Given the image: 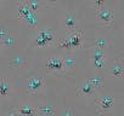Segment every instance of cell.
<instances>
[{
    "instance_id": "cell-23",
    "label": "cell",
    "mask_w": 124,
    "mask_h": 116,
    "mask_svg": "<svg viewBox=\"0 0 124 116\" xmlns=\"http://www.w3.org/2000/svg\"><path fill=\"white\" fill-rule=\"evenodd\" d=\"M105 4H106L105 0H96V1H94V5L96 6L97 10H99V9H102V7L105 6Z\"/></svg>"
},
{
    "instance_id": "cell-2",
    "label": "cell",
    "mask_w": 124,
    "mask_h": 116,
    "mask_svg": "<svg viewBox=\"0 0 124 116\" xmlns=\"http://www.w3.org/2000/svg\"><path fill=\"white\" fill-rule=\"evenodd\" d=\"M54 38H55V34L50 29H41L35 38V45L39 47L47 46L54 40Z\"/></svg>"
},
{
    "instance_id": "cell-24",
    "label": "cell",
    "mask_w": 124,
    "mask_h": 116,
    "mask_svg": "<svg viewBox=\"0 0 124 116\" xmlns=\"http://www.w3.org/2000/svg\"><path fill=\"white\" fill-rule=\"evenodd\" d=\"M9 35V33H8V30L6 29H4V28H0V41H3L6 36Z\"/></svg>"
},
{
    "instance_id": "cell-19",
    "label": "cell",
    "mask_w": 124,
    "mask_h": 116,
    "mask_svg": "<svg viewBox=\"0 0 124 116\" xmlns=\"http://www.w3.org/2000/svg\"><path fill=\"white\" fill-rule=\"evenodd\" d=\"M74 63H76V58H74L73 56H67L66 58H63V65H65V68H67V69L72 68V67L74 65Z\"/></svg>"
},
{
    "instance_id": "cell-21",
    "label": "cell",
    "mask_w": 124,
    "mask_h": 116,
    "mask_svg": "<svg viewBox=\"0 0 124 116\" xmlns=\"http://www.w3.org/2000/svg\"><path fill=\"white\" fill-rule=\"evenodd\" d=\"M93 64H94L95 68L100 69V68H103L105 67L106 62H105V59H96V61H93Z\"/></svg>"
},
{
    "instance_id": "cell-17",
    "label": "cell",
    "mask_w": 124,
    "mask_h": 116,
    "mask_svg": "<svg viewBox=\"0 0 124 116\" xmlns=\"http://www.w3.org/2000/svg\"><path fill=\"white\" fill-rule=\"evenodd\" d=\"M106 46H107V39H106V38H97V39L95 40V45H94L95 48L105 50Z\"/></svg>"
},
{
    "instance_id": "cell-15",
    "label": "cell",
    "mask_w": 124,
    "mask_h": 116,
    "mask_svg": "<svg viewBox=\"0 0 124 116\" xmlns=\"http://www.w3.org/2000/svg\"><path fill=\"white\" fill-rule=\"evenodd\" d=\"M88 81H89L95 88H96V87H101V86L103 85V79L100 77V76H97V75H94V76L89 77Z\"/></svg>"
},
{
    "instance_id": "cell-6",
    "label": "cell",
    "mask_w": 124,
    "mask_h": 116,
    "mask_svg": "<svg viewBox=\"0 0 124 116\" xmlns=\"http://www.w3.org/2000/svg\"><path fill=\"white\" fill-rule=\"evenodd\" d=\"M96 15H97V17H99L103 23H106V24H108V23L112 21V18H113V12H112L109 9H106V7H102V9L96 10Z\"/></svg>"
},
{
    "instance_id": "cell-25",
    "label": "cell",
    "mask_w": 124,
    "mask_h": 116,
    "mask_svg": "<svg viewBox=\"0 0 124 116\" xmlns=\"http://www.w3.org/2000/svg\"><path fill=\"white\" fill-rule=\"evenodd\" d=\"M6 116H20V114L17 112V111H11L10 114H8Z\"/></svg>"
},
{
    "instance_id": "cell-9",
    "label": "cell",
    "mask_w": 124,
    "mask_h": 116,
    "mask_svg": "<svg viewBox=\"0 0 124 116\" xmlns=\"http://www.w3.org/2000/svg\"><path fill=\"white\" fill-rule=\"evenodd\" d=\"M17 12H18V16L22 17V18L28 16L32 12L31 9H29L28 1H18V4H17Z\"/></svg>"
},
{
    "instance_id": "cell-3",
    "label": "cell",
    "mask_w": 124,
    "mask_h": 116,
    "mask_svg": "<svg viewBox=\"0 0 124 116\" xmlns=\"http://www.w3.org/2000/svg\"><path fill=\"white\" fill-rule=\"evenodd\" d=\"M43 85H44V79L40 77V76H32L26 82L27 90L29 92H37V91H39L43 87Z\"/></svg>"
},
{
    "instance_id": "cell-12",
    "label": "cell",
    "mask_w": 124,
    "mask_h": 116,
    "mask_svg": "<svg viewBox=\"0 0 124 116\" xmlns=\"http://www.w3.org/2000/svg\"><path fill=\"white\" fill-rule=\"evenodd\" d=\"M111 74L113 76H122V75H124V65L120 62L116 61L113 67H112V69H111Z\"/></svg>"
},
{
    "instance_id": "cell-10",
    "label": "cell",
    "mask_w": 124,
    "mask_h": 116,
    "mask_svg": "<svg viewBox=\"0 0 124 116\" xmlns=\"http://www.w3.org/2000/svg\"><path fill=\"white\" fill-rule=\"evenodd\" d=\"M37 111L41 115H45V116H51L54 112H55V108L49 104V103H43L40 104L38 108H37Z\"/></svg>"
},
{
    "instance_id": "cell-11",
    "label": "cell",
    "mask_w": 124,
    "mask_h": 116,
    "mask_svg": "<svg viewBox=\"0 0 124 116\" xmlns=\"http://www.w3.org/2000/svg\"><path fill=\"white\" fill-rule=\"evenodd\" d=\"M63 22H65V26H66V28H67L68 30H73V28H74L76 24H77V17H76V15H74L73 12H68V13L65 16Z\"/></svg>"
},
{
    "instance_id": "cell-5",
    "label": "cell",
    "mask_w": 124,
    "mask_h": 116,
    "mask_svg": "<svg viewBox=\"0 0 124 116\" xmlns=\"http://www.w3.org/2000/svg\"><path fill=\"white\" fill-rule=\"evenodd\" d=\"M46 67L50 68V69H54V70H61L63 69L65 65H63V58L61 57H51L46 61Z\"/></svg>"
},
{
    "instance_id": "cell-14",
    "label": "cell",
    "mask_w": 124,
    "mask_h": 116,
    "mask_svg": "<svg viewBox=\"0 0 124 116\" xmlns=\"http://www.w3.org/2000/svg\"><path fill=\"white\" fill-rule=\"evenodd\" d=\"M9 92H10V84L5 79H1L0 80V96H6Z\"/></svg>"
},
{
    "instance_id": "cell-8",
    "label": "cell",
    "mask_w": 124,
    "mask_h": 116,
    "mask_svg": "<svg viewBox=\"0 0 124 116\" xmlns=\"http://www.w3.org/2000/svg\"><path fill=\"white\" fill-rule=\"evenodd\" d=\"M78 93L79 94H83V96H93L95 93V87L86 80V81L82 82V85L79 86Z\"/></svg>"
},
{
    "instance_id": "cell-1",
    "label": "cell",
    "mask_w": 124,
    "mask_h": 116,
    "mask_svg": "<svg viewBox=\"0 0 124 116\" xmlns=\"http://www.w3.org/2000/svg\"><path fill=\"white\" fill-rule=\"evenodd\" d=\"M84 40V33L82 30H74L70 33L67 36L60 39V46L65 48H71V47H78L82 45Z\"/></svg>"
},
{
    "instance_id": "cell-16",
    "label": "cell",
    "mask_w": 124,
    "mask_h": 116,
    "mask_svg": "<svg viewBox=\"0 0 124 116\" xmlns=\"http://www.w3.org/2000/svg\"><path fill=\"white\" fill-rule=\"evenodd\" d=\"M24 19H26V22H27V24L28 26H32V27H34L37 23H38V17H37V13L35 12H31L28 16H26L24 17Z\"/></svg>"
},
{
    "instance_id": "cell-4",
    "label": "cell",
    "mask_w": 124,
    "mask_h": 116,
    "mask_svg": "<svg viewBox=\"0 0 124 116\" xmlns=\"http://www.w3.org/2000/svg\"><path fill=\"white\" fill-rule=\"evenodd\" d=\"M96 104H97V106L101 111H108V110L112 109V105L114 104V99L109 96L100 97V98L96 99Z\"/></svg>"
},
{
    "instance_id": "cell-20",
    "label": "cell",
    "mask_w": 124,
    "mask_h": 116,
    "mask_svg": "<svg viewBox=\"0 0 124 116\" xmlns=\"http://www.w3.org/2000/svg\"><path fill=\"white\" fill-rule=\"evenodd\" d=\"M28 5H29L31 11L35 12V11L40 7V1H39V0H29V1H28Z\"/></svg>"
},
{
    "instance_id": "cell-7",
    "label": "cell",
    "mask_w": 124,
    "mask_h": 116,
    "mask_svg": "<svg viewBox=\"0 0 124 116\" xmlns=\"http://www.w3.org/2000/svg\"><path fill=\"white\" fill-rule=\"evenodd\" d=\"M17 112L21 114L22 116H35L38 111H37V108H34L31 104H22L17 109Z\"/></svg>"
},
{
    "instance_id": "cell-13",
    "label": "cell",
    "mask_w": 124,
    "mask_h": 116,
    "mask_svg": "<svg viewBox=\"0 0 124 116\" xmlns=\"http://www.w3.org/2000/svg\"><path fill=\"white\" fill-rule=\"evenodd\" d=\"M91 58L93 61H96V59H105L106 58V52L105 50H99V48H93L91 50Z\"/></svg>"
},
{
    "instance_id": "cell-18",
    "label": "cell",
    "mask_w": 124,
    "mask_h": 116,
    "mask_svg": "<svg viewBox=\"0 0 124 116\" xmlns=\"http://www.w3.org/2000/svg\"><path fill=\"white\" fill-rule=\"evenodd\" d=\"M15 42H16V39L14 36H11V35H8L3 41H0V45H4L6 47H12L15 45Z\"/></svg>"
},
{
    "instance_id": "cell-22",
    "label": "cell",
    "mask_w": 124,
    "mask_h": 116,
    "mask_svg": "<svg viewBox=\"0 0 124 116\" xmlns=\"http://www.w3.org/2000/svg\"><path fill=\"white\" fill-rule=\"evenodd\" d=\"M61 116H74V112H73V110L71 108H66V109L62 110Z\"/></svg>"
}]
</instances>
